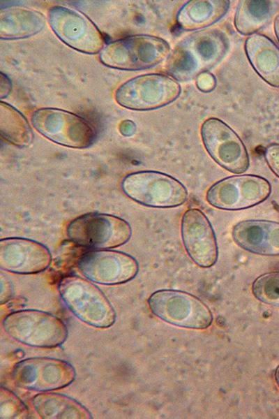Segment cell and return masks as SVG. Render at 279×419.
<instances>
[{
    "label": "cell",
    "mask_w": 279,
    "mask_h": 419,
    "mask_svg": "<svg viewBox=\"0 0 279 419\" xmlns=\"http://www.w3.org/2000/svg\"><path fill=\"white\" fill-rule=\"evenodd\" d=\"M234 242L241 249L262 256H279V222L248 219L232 228Z\"/></svg>",
    "instance_id": "cell-17"
},
{
    "label": "cell",
    "mask_w": 279,
    "mask_h": 419,
    "mask_svg": "<svg viewBox=\"0 0 279 419\" xmlns=\"http://www.w3.org/2000/svg\"><path fill=\"white\" fill-rule=\"evenodd\" d=\"M50 24L55 34L68 46L87 54L103 49L104 39L96 24L85 15L63 6L49 13Z\"/></svg>",
    "instance_id": "cell-14"
},
{
    "label": "cell",
    "mask_w": 279,
    "mask_h": 419,
    "mask_svg": "<svg viewBox=\"0 0 279 419\" xmlns=\"http://www.w3.org/2000/svg\"><path fill=\"white\" fill-rule=\"evenodd\" d=\"M275 30L278 39L279 40V15L275 20Z\"/></svg>",
    "instance_id": "cell-29"
},
{
    "label": "cell",
    "mask_w": 279,
    "mask_h": 419,
    "mask_svg": "<svg viewBox=\"0 0 279 419\" xmlns=\"http://www.w3.org/2000/svg\"><path fill=\"white\" fill-rule=\"evenodd\" d=\"M271 192L269 182L263 177L237 174L214 183L207 191L206 201L223 210H241L266 200Z\"/></svg>",
    "instance_id": "cell-9"
},
{
    "label": "cell",
    "mask_w": 279,
    "mask_h": 419,
    "mask_svg": "<svg viewBox=\"0 0 279 419\" xmlns=\"http://www.w3.org/2000/svg\"><path fill=\"white\" fill-rule=\"evenodd\" d=\"M0 131L2 138L15 146H29L33 139L32 130L24 115L6 103H1Z\"/></svg>",
    "instance_id": "cell-22"
},
{
    "label": "cell",
    "mask_w": 279,
    "mask_h": 419,
    "mask_svg": "<svg viewBox=\"0 0 279 419\" xmlns=\"http://www.w3.org/2000/svg\"><path fill=\"white\" fill-rule=\"evenodd\" d=\"M77 267L87 279L104 285L128 282L135 277L139 270L134 257L110 249H95L83 253Z\"/></svg>",
    "instance_id": "cell-13"
},
{
    "label": "cell",
    "mask_w": 279,
    "mask_h": 419,
    "mask_svg": "<svg viewBox=\"0 0 279 419\" xmlns=\"http://www.w3.org/2000/svg\"><path fill=\"white\" fill-rule=\"evenodd\" d=\"M169 50V44L160 38L136 35L106 45L100 51V59L111 68L137 71L156 66L168 57Z\"/></svg>",
    "instance_id": "cell-5"
},
{
    "label": "cell",
    "mask_w": 279,
    "mask_h": 419,
    "mask_svg": "<svg viewBox=\"0 0 279 419\" xmlns=\"http://www.w3.org/2000/svg\"><path fill=\"white\" fill-rule=\"evenodd\" d=\"M266 161L271 171L279 178V144H271L264 151Z\"/></svg>",
    "instance_id": "cell-26"
},
{
    "label": "cell",
    "mask_w": 279,
    "mask_h": 419,
    "mask_svg": "<svg viewBox=\"0 0 279 419\" xmlns=\"http://www.w3.org/2000/svg\"><path fill=\"white\" fill-rule=\"evenodd\" d=\"M180 91V85L173 78L152 73L128 80L118 88L115 98L124 108L147 110L169 104L179 96Z\"/></svg>",
    "instance_id": "cell-10"
},
{
    "label": "cell",
    "mask_w": 279,
    "mask_h": 419,
    "mask_svg": "<svg viewBox=\"0 0 279 419\" xmlns=\"http://www.w3.org/2000/svg\"><path fill=\"white\" fill-rule=\"evenodd\" d=\"M227 48L224 35L215 30L197 31L181 41L168 60L175 78L188 80L206 72L223 57Z\"/></svg>",
    "instance_id": "cell-1"
},
{
    "label": "cell",
    "mask_w": 279,
    "mask_h": 419,
    "mask_svg": "<svg viewBox=\"0 0 279 419\" xmlns=\"http://www.w3.org/2000/svg\"><path fill=\"white\" fill-rule=\"evenodd\" d=\"M272 10L268 1H241L236 11L235 27L243 34H252L267 22Z\"/></svg>",
    "instance_id": "cell-23"
},
{
    "label": "cell",
    "mask_w": 279,
    "mask_h": 419,
    "mask_svg": "<svg viewBox=\"0 0 279 419\" xmlns=\"http://www.w3.org/2000/svg\"><path fill=\"white\" fill-rule=\"evenodd\" d=\"M67 236L74 244L95 249H109L126 244L132 229L124 219L111 214L89 213L73 219L67 226Z\"/></svg>",
    "instance_id": "cell-6"
},
{
    "label": "cell",
    "mask_w": 279,
    "mask_h": 419,
    "mask_svg": "<svg viewBox=\"0 0 279 419\" xmlns=\"http://www.w3.org/2000/svg\"><path fill=\"white\" fill-rule=\"evenodd\" d=\"M58 290L66 307L82 322L98 328H110L115 323L114 308L91 281L75 275L66 276L59 281Z\"/></svg>",
    "instance_id": "cell-2"
},
{
    "label": "cell",
    "mask_w": 279,
    "mask_h": 419,
    "mask_svg": "<svg viewBox=\"0 0 279 419\" xmlns=\"http://www.w3.org/2000/svg\"><path fill=\"white\" fill-rule=\"evenodd\" d=\"M148 304L153 314L172 325L204 329L212 323L208 307L196 296L182 291H157L149 297Z\"/></svg>",
    "instance_id": "cell-7"
},
{
    "label": "cell",
    "mask_w": 279,
    "mask_h": 419,
    "mask_svg": "<svg viewBox=\"0 0 279 419\" xmlns=\"http://www.w3.org/2000/svg\"><path fill=\"white\" fill-rule=\"evenodd\" d=\"M228 1H191L177 15L179 25L185 30H197L219 20L229 7Z\"/></svg>",
    "instance_id": "cell-21"
},
{
    "label": "cell",
    "mask_w": 279,
    "mask_h": 419,
    "mask_svg": "<svg viewBox=\"0 0 279 419\" xmlns=\"http://www.w3.org/2000/svg\"><path fill=\"white\" fill-rule=\"evenodd\" d=\"M7 334L25 345L54 348L68 337V328L58 316L37 309H21L8 314L2 323Z\"/></svg>",
    "instance_id": "cell-3"
},
{
    "label": "cell",
    "mask_w": 279,
    "mask_h": 419,
    "mask_svg": "<svg viewBox=\"0 0 279 419\" xmlns=\"http://www.w3.org/2000/svg\"><path fill=\"white\" fill-rule=\"evenodd\" d=\"M275 378H276V381L277 383V385L279 387V365L277 367L276 371H275Z\"/></svg>",
    "instance_id": "cell-30"
},
{
    "label": "cell",
    "mask_w": 279,
    "mask_h": 419,
    "mask_svg": "<svg viewBox=\"0 0 279 419\" xmlns=\"http://www.w3.org/2000/svg\"><path fill=\"white\" fill-rule=\"evenodd\" d=\"M13 290L10 282L1 277V295L0 302L3 304L7 302L13 296Z\"/></svg>",
    "instance_id": "cell-28"
},
{
    "label": "cell",
    "mask_w": 279,
    "mask_h": 419,
    "mask_svg": "<svg viewBox=\"0 0 279 419\" xmlns=\"http://www.w3.org/2000/svg\"><path fill=\"white\" fill-rule=\"evenodd\" d=\"M246 55L257 74L269 84L279 87V48L269 38L254 34L245 44Z\"/></svg>",
    "instance_id": "cell-18"
},
{
    "label": "cell",
    "mask_w": 279,
    "mask_h": 419,
    "mask_svg": "<svg viewBox=\"0 0 279 419\" xmlns=\"http://www.w3.org/2000/svg\"><path fill=\"white\" fill-rule=\"evenodd\" d=\"M197 84L201 91L206 92L214 88L216 80L212 75L204 72L199 75Z\"/></svg>",
    "instance_id": "cell-27"
},
{
    "label": "cell",
    "mask_w": 279,
    "mask_h": 419,
    "mask_svg": "<svg viewBox=\"0 0 279 419\" xmlns=\"http://www.w3.org/2000/svg\"><path fill=\"white\" fill-rule=\"evenodd\" d=\"M33 127L44 137L71 148H86L94 141L93 126L83 117L58 108H41L31 117Z\"/></svg>",
    "instance_id": "cell-8"
},
{
    "label": "cell",
    "mask_w": 279,
    "mask_h": 419,
    "mask_svg": "<svg viewBox=\"0 0 279 419\" xmlns=\"http://www.w3.org/2000/svg\"><path fill=\"white\" fill-rule=\"evenodd\" d=\"M29 418V409L13 392L1 387L0 418L24 419Z\"/></svg>",
    "instance_id": "cell-25"
},
{
    "label": "cell",
    "mask_w": 279,
    "mask_h": 419,
    "mask_svg": "<svg viewBox=\"0 0 279 419\" xmlns=\"http://www.w3.org/2000/svg\"><path fill=\"white\" fill-rule=\"evenodd\" d=\"M181 234L184 248L193 261L201 267H210L218 260V247L213 228L198 208L186 210L181 219Z\"/></svg>",
    "instance_id": "cell-15"
},
{
    "label": "cell",
    "mask_w": 279,
    "mask_h": 419,
    "mask_svg": "<svg viewBox=\"0 0 279 419\" xmlns=\"http://www.w3.org/2000/svg\"><path fill=\"white\" fill-rule=\"evenodd\" d=\"M121 188L128 198L150 207H176L188 198V191L179 179L156 170L128 174L123 178Z\"/></svg>",
    "instance_id": "cell-4"
},
{
    "label": "cell",
    "mask_w": 279,
    "mask_h": 419,
    "mask_svg": "<svg viewBox=\"0 0 279 419\" xmlns=\"http://www.w3.org/2000/svg\"><path fill=\"white\" fill-rule=\"evenodd\" d=\"M76 377L74 367L68 362L50 357H32L18 362L12 378L20 388L48 392L65 388Z\"/></svg>",
    "instance_id": "cell-11"
},
{
    "label": "cell",
    "mask_w": 279,
    "mask_h": 419,
    "mask_svg": "<svg viewBox=\"0 0 279 419\" xmlns=\"http://www.w3.org/2000/svg\"><path fill=\"white\" fill-rule=\"evenodd\" d=\"M201 135L207 152L222 168L235 174L248 170L250 161L246 147L227 124L216 118L208 119L202 125Z\"/></svg>",
    "instance_id": "cell-12"
},
{
    "label": "cell",
    "mask_w": 279,
    "mask_h": 419,
    "mask_svg": "<svg viewBox=\"0 0 279 419\" xmlns=\"http://www.w3.org/2000/svg\"><path fill=\"white\" fill-rule=\"evenodd\" d=\"M32 404L36 413L44 419H92L87 408L75 399L51 391L35 395Z\"/></svg>",
    "instance_id": "cell-19"
},
{
    "label": "cell",
    "mask_w": 279,
    "mask_h": 419,
    "mask_svg": "<svg viewBox=\"0 0 279 419\" xmlns=\"http://www.w3.org/2000/svg\"><path fill=\"white\" fill-rule=\"evenodd\" d=\"M52 260L43 244L23 237H8L0 241V267L20 274H37L47 270Z\"/></svg>",
    "instance_id": "cell-16"
},
{
    "label": "cell",
    "mask_w": 279,
    "mask_h": 419,
    "mask_svg": "<svg viewBox=\"0 0 279 419\" xmlns=\"http://www.w3.org/2000/svg\"><path fill=\"white\" fill-rule=\"evenodd\" d=\"M252 291L262 302L279 307V271L258 277L252 284Z\"/></svg>",
    "instance_id": "cell-24"
},
{
    "label": "cell",
    "mask_w": 279,
    "mask_h": 419,
    "mask_svg": "<svg viewBox=\"0 0 279 419\" xmlns=\"http://www.w3.org/2000/svg\"><path fill=\"white\" fill-rule=\"evenodd\" d=\"M45 23L44 16L36 10L13 7L1 9V38L17 39L31 36L40 31Z\"/></svg>",
    "instance_id": "cell-20"
}]
</instances>
